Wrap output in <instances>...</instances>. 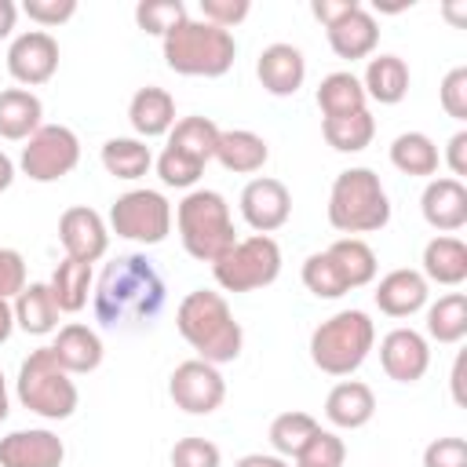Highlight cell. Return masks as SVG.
<instances>
[{"label":"cell","instance_id":"cell-1","mask_svg":"<svg viewBox=\"0 0 467 467\" xmlns=\"http://www.w3.org/2000/svg\"><path fill=\"white\" fill-rule=\"evenodd\" d=\"M164 299H168V285H164L161 270L139 252L109 259L91 292L95 321L113 332L150 328L161 317Z\"/></svg>","mask_w":467,"mask_h":467},{"label":"cell","instance_id":"cell-2","mask_svg":"<svg viewBox=\"0 0 467 467\" xmlns=\"http://www.w3.org/2000/svg\"><path fill=\"white\" fill-rule=\"evenodd\" d=\"M175 325H179V336L208 365H226L244 347L241 321L234 317V310L223 299V292H212V288L186 292L182 303H179V310H175Z\"/></svg>","mask_w":467,"mask_h":467},{"label":"cell","instance_id":"cell-3","mask_svg":"<svg viewBox=\"0 0 467 467\" xmlns=\"http://www.w3.org/2000/svg\"><path fill=\"white\" fill-rule=\"evenodd\" d=\"M168 69L182 77H223L237 58V40L230 29H219L204 18H182L161 36Z\"/></svg>","mask_w":467,"mask_h":467},{"label":"cell","instance_id":"cell-4","mask_svg":"<svg viewBox=\"0 0 467 467\" xmlns=\"http://www.w3.org/2000/svg\"><path fill=\"white\" fill-rule=\"evenodd\" d=\"M328 223L339 234H376L390 223V201L372 168H347L328 190Z\"/></svg>","mask_w":467,"mask_h":467},{"label":"cell","instance_id":"cell-5","mask_svg":"<svg viewBox=\"0 0 467 467\" xmlns=\"http://www.w3.org/2000/svg\"><path fill=\"white\" fill-rule=\"evenodd\" d=\"M175 223H179L186 255L201 263H215L237 241L230 204L219 190H190L175 208Z\"/></svg>","mask_w":467,"mask_h":467},{"label":"cell","instance_id":"cell-6","mask_svg":"<svg viewBox=\"0 0 467 467\" xmlns=\"http://www.w3.org/2000/svg\"><path fill=\"white\" fill-rule=\"evenodd\" d=\"M376 343V325L365 310H339L310 332V361L325 376H350L365 365Z\"/></svg>","mask_w":467,"mask_h":467},{"label":"cell","instance_id":"cell-7","mask_svg":"<svg viewBox=\"0 0 467 467\" xmlns=\"http://www.w3.org/2000/svg\"><path fill=\"white\" fill-rule=\"evenodd\" d=\"M18 401L44 416V420H69L77 412V383L69 379V372L55 361L51 347H36L29 350V358L18 365Z\"/></svg>","mask_w":467,"mask_h":467},{"label":"cell","instance_id":"cell-8","mask_svg":"<svg viewBox=\"0 0 467 467\" xmlns=\"http://www.w3.org/2000/svg\"><path fill=\"white\" fill-rule=\"evenodd\" d=\"M212 274H215V285L223 292H255V288H266L281 274V248H277V241L270 234L241 237V241H234L230 252H223L212 263Z\"/></svg>","mask_w":467,"mask_h":467},{"label":"cell","instance_id":"cell-9","mask_svg":"<svg viewBox=\"0 0 467 467\" xmlns=\"http://www.w3.org/2000/svg\"><path fill=\"white\" fill-rule=\"evenodd\" d=\"M109 226L124 241L161 244L171 234V204L161 190H128L113 201Z\"/></svg>","mask_w":467,"mask_h":467},{"label":"cell","instance_id":"cell-10","mask_svg":"<svg viewBox=\"0 0 467 467\" xmlns=\"http://www.w3.org/2000/svg\"><path fill=\"white\" fill-rule=\"evenodd\" d=\"M80 164V139L66 124H40L18 157V168L33 182H58Z\"/></svg>","mask_w":467,"mask_h":467},{"label":"cell","instance_id":"cell-11","mask_svg":"<svg viewBox=\"0 0 467 467\" xmlns=\"http://www.w3.org/2000/svg\"><path fill=\"white\" fill-rule=\"evenodd\" d=\"M168 394L171 401L190 412V416H208L223 405L226 398V379L219 372V365H208L201 358H190V361H179L175 372L168 376Z\"/></svg>","mask_w":467,"mask_h":467},{"label":"cell","instance_id":"cell-12","mask_svg":"<svg viewBox=\"0 0 467 467\" xmlns=\"http://www.w3.org/2000/svg\"><path fill=\"white\" fill-rule=\"evenodd\" d=\"M58 69V40L47 29H26L7 47V73L22 88L47 84Z\"/></svg>","mask_w":467,"mask_h":467},{"label":"cell","instance_id":"cell-13","mask_svg":"<svg viewBox=\"0 0 467 467\" xmlns=\"http://www.w3.org/2000/svg\"><path fill=\"white\" fill-rule=\"evenodd\" d=\"M241 215L255 234H274L292 215V193L281 179L259 175L241 190Z\"/></svg>","mask_w":467,"mask_h":467},{"label":"cell","instance_id":"cell-14","mask_svg":"<svg viewBox=\"0 0 467 467\" xmlns=\"http://www.w3.org/2000/svg\"><path fill=\"white\" fill-rule=\"evenodd\" d=\"M58 241L66 248V259H77V263H95L106 255L109 248V230H106V219L88 208V204H73L62 212L58 219Z\"/></svg>","mask_w":467,"mask_h":467},{"label":"cell","instance_id":"cell-15","mask_svg":"<svg viewBox=\"0 0 467 467\" xmlns=\"http://www.w3.org/2000/svg\"><path fill=\"white\" fill-rule=\"evenodd\" d=\"M379 365L394 383H416L431 368V347L416 328H390L379 339Z\"/></svg>","mask_w":467,"mask_h":467},{"label":"cell","instance_id":"cell-16","mask_svg":"<svg viewBox=\"0 0 467 467\" xmlns=\"http://www.w3.org/2000/svg\"><path fill=\"white\" fill-rule=\"evenodd\" d=\"M66 445L47 427L11 431L0 438V467H62Z\"/></svg>","mask_w":467,"mask_h":467},{"label":"cell","instance_id":"cell-17","mask_svg":"<svg viewBox=\"0 0 467 467\" xmlns=\"http://www.w3.org/2000/svg\"><path fill=\"white\" fill-rule=\"evenodd\" d=\"M420 212L427 219V226L441 230V234H456L467 226V186L452 175L445 179H431L423 186L420 197Z\"/></svg>","mask_w":467,"mask_h":467},{"label":"cell","instance_id":"cell-18","mask_svg":"<svg viewBox=\"0 0 467 467\" xmlns=\"http://www.w3.org/2000/svg\"><path fill=\"white\" fill-rule=\"evenodd\" d=\"M255 73H259V84L270 95L285 99V95H296L303 88V80H306V58H303V51L296 44H281L277 40V44H270V47L259 51Z\"/></svg>","mask_w":467,"mask_h":467},{"label":"cell","instance_id":"cell-19","mask_svg":"<svg viewBox=\"0 0 467 467\" xmlns=\"http://www.w3.org/2000/svg\"><path fill=\"white\" fill-rule=\"evenodd\" d=\"M372 296H376V306H379L383 314H390V317H412L416 310L427 306L431 288H427V277H423L420 270L398 266V270H390L387 277H379V285H376Z\"/></svg>","mask_w":467,"mask_h":467},{"label":"cell","instance_id":"cell-20","mask_svg":"<svg viewBox=\"0 0 467 467\" xmlns=\"http://www.w3.org/2000/svg\"><path fill=\"white\" fill-rule=\"evenodd\" d=\"M325 33H328V47H332L339 58H347V62L368 58V55L376 51V44H379V26H376V18H372V11H368L365 4H358L350 15H343V18H339L336 26H328Z\"/></svg>","mask_w":467,"mask_h":467},{"label":"cell","instance_id":"cell-21","mask_svg":"<svg viewBox=\"0 0 467 467\" xmlns=\"http://www.w3.org/2000/svg\"><path fill=\"white\" fill-rule=\"evenodd\" d=\"M51 354L55 361L69 372V376H80V372H95L102 365V339L95 328L80 325V321H69L58 328L55 343H51Z\"/></svg>","mask_w":467,"mask_h":467},{"label":"cell","instance_id":"cell-22","mask_svg":"<svg viewBox=\"0 0 467 467\" xmlns=\"http://www.w3.org/2000/svg\"><path fill=\"white\" fill-rule=\"evenodd\" d=\"M325 416L339 431H358L376 416V394L361 379H343L325 398Z\"/></svg>","mask_w":467,"mask_h":467},{"label":"cell","instance_id":"cell-23","mask_svg":"<svg viewBox=\"0 0 467 467\" xmlns=\"http://www.w3.org/2000/svg\"><path fill=\"white\" fill-rule=\"evenodd\" d=\"M128 120L139 139H161L175 128V99L164 88H139L128 102Z\"/></svg>","mask_w":467,"mask_h":467},{"label":"cell","instance_id":"cell-24","mask_svg":"<svg viewBox=\"0 0 467 467\" xmlns=\"http://www.w3.org/2000/svg\"><path fill=\"white\" fill-rule=\"evenodd\" d=\"M427 285H445V288H456L467 281V244L452 234H438L427 241L423 248V270Z\"/></svg>","mask_w":467,"mask_h":467},{"label":"cell","instance_id":"cell-25","mask_svg":"<svg viewBox=\"0 0 467 467\" xmlns=\"http://www.w3.org/2000/svg\"><path fill=\"white\" fill-rule=\"evenodd\" d=\"M215 161H219L226 171L252 175V171H259V168L270 161V146H266L263 135H255V131H248V128H230V131H219Z\"/></svg>","mask_w":467,"mask_h":467},{"label":"cell","instance_id":"cell-26","mask_svg":"<svg viewBox=\"0 0 467 467\" xmlns=\"http://www.w3.org/2000/svg\"><path fill=\"white\" fill-rule=\"evenodd\" d=\"M361 88H365V99H376L379 106H398L409 95V66H405V58H398V55L368 58Z\"/></svg>","mask_w":467,"mask_h":467},{"label":"cell","instance_id":"cell-27","mask_svg":"<svg viewBox=\"0 0 467 467\" xmlns=\"http://www.w3.org/2000/svg\"><path fill=\"white\" fill-rule=\"evenodd\" d=\"M11 310H15V325H18L26 336H47V332L58 328V306H55L51 288H47L44 281H29V285L15 296Z\"/></svg>","mask_w":467,"mask_h":467},{"label":"cell","instance_id":"cell-28","mask_svg":"<svg viewBox=\"0 0 467 467\" xmlns=\"http://www.w3.org/2000/svg\"><path fill=\"white\" fill-rule=\"evenodd\" d=\"M44 117V102L29 88H7L0 91V135L11 142H26Z\"/></svg>","mask_w":467,"mask_h":467},{"label":"cell","instance_id":"cell-29","mask_svg":"<svg viewBox=\"0 0 467 467\" xmlns=\"http://www.w3.org/2000/svg\"><path fill=\"white\" fill-rule=\"evenodd\" d=\"M390 164H394L401 175H416V179L438 175V146H434V139L423 135V131H401V135L390 142Z\"/></svg>","mask_w":467,"mask_h":467},{"label":"cell","instance_id":"cell-30","mask_svg":"<svg viewBox=\"0 0 467 467\" xmlns=\"http://www.w3.org/2000/svg\"><path fill=\"white\" fill-rule=\"evenodd\" d=\"M51 299L58 306V314H77L88 303L91 292V263H77V259H62L47 281Z\"/></svg>","mask_w":467,"mask_h":467},{"label":"cell","instance_id":"cell-31","mask_svg":"<svg viewBox=\"0 0 467 467\" xmlns=\"http://www.w3.org/2000/svg\"><path fill=\"white\" fill-rule=\"evenodd\" d=\"M365 88L361 80L350 73V69H339V73H328L321 84H317V109L325 117H343V113H358V109H368L365 106Z\"/></svg>","mask_w":467,"mask_h":467},{"label":"cell","instance_id":"cell-32","mask_svg":"<svg viewBox=\"0 0 467 467\" xmlns=\"http://www.w3.org/2000/svg\"><path fill=\"white\" fill-rule=\"evenodd\" d=\"M321 135L339 153H361L376 135V117L368 109L343 113V117H325L321 120Z\"/></svg>","mask_w":467,"mask_h":467},{"label":"cell","instance_id":"cell-33","mask_svg":"<svg viewBox=\"0 0 467 467\" xmlns=\"http://www.w3.org/2000/svg\"><path fill=\"white\" fill-rule=\"evenodd\" d=\"M102 168L113 179L135 182L153 168V153L142 139H106L102 142Z\"/></svg>","mask_w":467,"mask_h":467},{"label":"cell","instance_id":"cell-34","mask_svg":"<svg viewBox=\"0 0 467 467\" xmlns=\"http://www.w3.org/2000/svg\"><path fill=\"white\" fill-rule=\"evenodd\" d=\"M219 131L223 128L215 120H208V117H182L168 131V146L179 150V153H186V157H193V161H201V164H208L215 157Z\"/></svg>","mask_w":467,"mask_h":467},{"label":"cell","instance_id":"cell-35","mask_svg":"<svg viewBox=\"0 0 467 467\" xmlns=\"http://www.w3.org/2000/svg\"><path fill=\"white\" fill-rule=\"evenodd\" d=\"M325 252L336 259V266H339L347 288H361V285H368V281L376 277V270H379L376 252H372L361 237H336Z\"/></svg>","mask_w":467,"mask_h":467},{"label":"cell","instance_id":"cell-36","mask_svg":"<svg viewBox=\"0 0 467 467\" xmlns=\"http://www.w3.org/2000/svg\"><path fill=\"white\" fill-rule=\"evenodd\" d=\"M427 336L438 343H460L467 336V296L445 292L427 306Z\"/></svg>","mask_w":467,"mask_h":467},{"label":"cell","instance_id":"cell-37","mask_svg":"<svg viewBox=\"0 0 467 467\" xmlns=\"http://www.w3.org/2000/svg\"><path fill=\"white\" fill-rule=\"evenodd\" d=\"M317 431H321V423H317L310 412L292 409V412L274 416V423H270V445H274L277 456H292V460H296L299 449H303Z\"/></svg>","mask_w":467,"mask_h":467},{"label":"cell","instance_id":"cell-38","mask_svg":"<svg viewBox=\"0 0 467 467\" xmlns=\"http://www.w3.org/2000/svg\"><path fill=\"white\" fill-rule=\"evenodd\" d=\"M303 285H306V292H314L317 299H339V296L350 292L347 281H343V274H339V266H336V259H332L328 252L306 255V263H303Z\"/></svg>","mask_w":467,"mask_h":467},{"label":"cell","instance_id":"cell-39","mask_svg":"<svg viewBox=\"0 0 467 467\" xmlns=\"http://www.w3.org/2000/svg\"><path fill=\"white\" fill-rule=\"evenodd\" d=\"M186 18V4L182 0H142L135 7V22L142 33H153V36H164L168 29H175L179 22Z\"/></svg>","mask_w":467,"mask_h":467},{"label":"cell","instance_id":"cell-40","mask_svg":"<svg viewBox=\"0 0 467 467\" xmlns=\"http://www.w3.org/2000/svg\"><path fill=\"white\" fill-rule=\"evenodd\" d=\"M343 460H347L343 438H339L336 431H325V427H321V431L299 449L296 467H343Z\"/></svg>","mask_w":467,"mask_h":467},{"label":"cell","instance_id":"cell-41","mask_svg":"<svg viewBox=\"0 0 467 467\" xmlns=\"http://www.w3.org/2000/svg\"><path fill=\"white\" fill-rule=\"evenodd\" d=\"M201 171H204L201 161H193V157H186V153H179V150H171V146H164V153L157 157V175H161L164 186L190 190V186L201 179Z\"/></svg>","mask_w":467,"mask_h":467},{"label":"cell","instance_id":"cell-42","mask_svg":"<svg viewBox=\"0 0 467 467\" xmlns=\"http://www.w3.org/2000/svg\"><path fill=\"white\" fill-rule=\"evenodd\" d=\"M223 452L208 438H179L171 445V467H219Z\"/></svg>","mask_w":467,"mask_h":467},{"label":"cell","instance_id":"cell-43","mask_svg":"<svg viewBox=\"0 0 467 467\" xmlns=\"http://www.w3.org/2000/svg\"><path fill=\"white\" fill-rule=\"evenodd\" d=\"M438 95H441V109L452 120H467V66L449 69L441 88H438Z\"/></svg>","mask_w":467,"mask_h":467},{"label":"cell","instance_id":"cell-44","mask_svg":"<svg viewBox=\"0 0 467 467\" xmlns=\"http://www.w3.org/2000/svg\"><path fill=\"white\" fill-rule=\"evenodd\" d=\"M423 467H467V441L463 438H434L423 449Z\"/></svg>","mask_w":467,"mask_h":467},{"label":"cell","instance_id":"cell-45","mask_svg":"<svg viewBox=\"0 0 467 467\" xmlns=\"http://www.w3.org/2000/svg\"><path fill=\"white\" fill-rule=\"evenodd\" d=\"M22 11L36 26H62L77 15V0H26Z\"/></svg>","mask_w":467,"mask_h":467},{"label":"cell","instance_id":"cell-46","mask_svg":"<svg viewBox=\"0 0 467 467\" xmlns=\"http://www.w3.org/2000/svg\"><path fill=\"white\" fill-rule=\"evenodd\" d=\"M248 11H252L248 0H201V18L219 26V29H230L237 22H244Z\"/></svg>","mask_w":467,"mask_h":467},{"label":"cell","instance_id":"cell-47","mask_svg":"<svg viewBox=\"0 0 467 467\" xmlns=\"http://www.w3.org/2000/svg\"><path fill=\"white\" fill-rule=\"evenodd\" d=\"M26 288V259L15 248H0V299H15Z\"/></svg>","mask_w":467,"mask_h":467},{"label":"cell","instance_id":"cell-48","mask_svg":"<svg viewBox=\"0 0 467 467\" xmlns=\"http://www.w3.org/2000/svg\"><path fill=\"white\" fill-rule=\"evenodd\" d=\"M358 7V0H310V11H314V18L328 29V26H336L343 15H350Z\"/></svg>","mask_w":467,"mask_h":467},{"label":"cell","instance_id":"cell-49","mask_svg":"<svg viewBox=\"0 0 467 467\" xmlns=\"http://www.w3.org/2000/svg\"><path fill=\"white\" fill-rule=\"evenodd\" d=\"M445 164H449L452 179L467 175V131H463V128L449 139V146H445Z\"/></svg>","mask_w":467,"mask_h":467},{"label":"cell","instance_id":"cell-50","mask_svg":"<svg viewBox=\"0 0 467 467\" xmlns=\"http://www.w3.org/2000/svg\"><path fill=\"white\" fill-rule=\"evenodd\" d=\"M234 467H288V460L285 456H270V452H248V456H241Z\"/></svg>","mask_w":467,"mask_h":467},{"label":"cell","instance_id":"cell-51","mask_svg":"<svg viewBox=\"0 0 467 467\" xmlns=\"http://www.w3.org/2000/svg\"><path fill=\"white\" fill-rule=\"evenodd\" d=\"M15 22H18V7H15L11 0H0V40H4V36H11Z\"/></svg>","mask_w":467,"mask_h":467},{"label":"cell","instance_id":"cell-52","mask_svg":"<svg viewBox=\"0 0 467 467\" xmlns=\"http://www.w3.org/2000/svg\"><path fill=\"white\" fill-rule=\"evenodd\" d=\"M11 332H15V310L7 299H0V343H7Z\"/></svg>","mask_w":467,"mask_h":467},{"label":"cell","instance_id":"cell-53","mask_svg":"<svg viewBox=\"0 0 467 467\" xmlns=\"http://www.w3.org/2000/svg\"><path fill=\"white\" fill-rule=\"evenodd\" d=\"M11 182H15V161H11V157L0 150V193H4Z\"/></svg>","mask_w":467,"mask_h":467},{"label":"cell","instance_id":"cell-54","mask_svg":"<svg viewBox=\"0 0 467 467\" xmlns=\"http://www.w3.org/2000/svg\"><path fill=\"white\" fill-rule=\"evenodd\" d=\"M452 398L463 405V354H460L456 365H452Z\"/></svg>","mask_w":467,"mask_h":467},{"label":"cell","instance_id":"cell-55","mask_svg":"<svg viewBox=\"0 0 467 467\" xmlns=\"http://www.w3.org/2000/svg\"><path fill=\"white\" fill-rule=\"evenodd\" d=\"M7 420V383H4V372H0V423Z\"/></svg>","mask_w":467,"mask_h":467}]
</instances>
